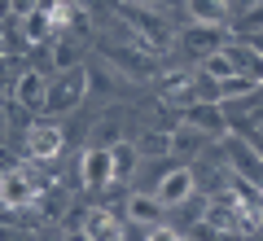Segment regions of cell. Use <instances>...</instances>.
Returning a JSON list of instances; mask_svg holds the SVG:
<instances>
[{"instance_id": "obj_1", "label": "cell", "mask_w": 263, "mask_h": 241, "mask_svg": "<svg viewBox=\"0 0 263 241\" xmlns=\"http://www.w3.org/2000/svg\"><path fill=\"white\" fill-rule=\"evenodd\" d=\"M88 88H92V70H88V66H70V70H62L53 84H48L40 110H44V114H70L88 97Z\"/></svg>"}, {"instance_id": "obj_2", "label": "cell", "mask_w": 263, "mask_h": 241, "mask_svg": "<svg viewBox=\"0 0 263 241\" xmlns=\"http://www.w3.org/2000/svg\"><path fill=\"white\" fill-rule=\"evenodd\" d=\"M127 27H132V44L141 48H167L171 44V18L162 9H149V5H127Z\"/></svg>"}, {"instance_id": "obj_3", "label": "cell", "mask_w": 263, "mask_h": 241, "mask_svg": "<svg viewBox=\"0 0 263 241\" xmlns=\"http://www.w3.org/2000/svg\"><path fill=\"white\" fill-rule=\"evenodd\" d=\"M219 145H224V154H228L233 176L246 180V184H254V189H263V154H259V149H254L246 136H233V132H228Z\"/></svg>"}, {"instance_id": "obj_4", "label": "cell", "mask_w": 263, "mask_h": 241, "mask_svg": "<svg viewBox=\"0 0 263 241\" xmlns=\"http://www.w3.org/2000/svg\"><path fill=\"white\" fill-rule=\"evenodd\" d=\"M180 123H189V127H197L206 140H224L228 132V114H224V105L219 101H197V105H189V110H180Z\"/></svg>"}, {"instance_id": "obj_5", "label": "cell", "mask_w": 263, "mask_h": 241, "mask_svg": "<svg viewBox=\"0 0 263 241\" xmlns=\"http://www.w3.org/2000/svg\"><path fill=\"white\" fill-rule=\"evenodd\" d=\"M193 193H197V176H193L189 167H171L167 176L158 180V189H154V197L162 202V211H176V206H184Z\"/></svg>"}, {"instance_id": "obj_6", "label": "cell", "mask_w": 263, "mask_h": 241, "mask_svg": "<svg viewBox=\"0 0 263 241\" xmlns=\"http://www.w3.org/2000/svg\"><path fill=\"white\" fill-rule=\"evenodd\" d=\"M66 149V132L57 127V123H35V127H27V154L35 158V162H48V158H57Z\"/></svg>"}, {"instance_id": "obj_7", "label": "cell", "mask_w": 263, "mask_h": 241, "mask_svg": "<svg viewBox=\"0 0 263 241\" xmlns=\"http://www.w3.org/2000/svg\"><path fill=\"white\" fill-rule=\"evenodd\" d=\"M79 180H84V189H110L114 184V162H110V149H84V158H79Z\"/></svg>"}, {"instance_id": "obj_8", "label": "cell", "mask_w": 263, "mask_h": 241, "mask_svg": "<svg viewBox=\"0 0 263 241\" xmlns=\"http://www.w3.org/2000/svg\"><path fill=\"white\" fill-rule=\"evenodd\" d=\"M202 224H211V228H219V232H233V237L250 232V224L241 219V211L233 206V197H211V202L202 206Z\"/></svg>"}, {"instance_id": "obj_9", "label": "cell", "mask_w": 263, "mask_h": 241, "mask_svg": "<svg viewBox=\"0 0 263 241\" xmlns=\"http://www.w3.org/2000/svg\"><path fill=\"white\" fill-rule=\"evenodd\" d=\"M162 105L171 110H189L197 105V70H176L162 79Z\"/></svg>"}, {"instance_id": "obj_10", "label": "cell", "mask_w": 263, "mask_h": 241, "mask_svg": "<svg viewBox=\"0 0 263 241\" xmlns=\"http://www.w3.org/2000/svg\"><path fill=\"white\" fill-rule=\"evenodd\" d=\"M31 202H35V184H31L27 171H0V206L22 211Z\"/></svg>"}, {"instance_id": "obj_11", "label": "cell", "mask_w": 263, "mask_h": 241, "mask_svg": "<svg viewBox=\"0 0 263 241\" xmlns=\"http://www.w3.org/2000/svg\"><path fill=\"white\" fill-rule=\"evenodd\" d=\"M224 48V27H189L184 31V53L189 57H197V62H206L211 53H219Z\"/></svg>"}, {"instance_id": "obj_12", "label": "cell", "mask_w": 263, "mask_h": 241, "mask_svg": "<svg viewBox=\"0 0 263 241\" xmlns=\"http://www.w3.org/2000/svg\"><path fill=\"white\" fill-rule=\"evenodd\" d=\"M84 237L88 241H123V224L114 211H105V206H92L84 219Z\"/></svg>"}, {"instance_id": "obj_13", "label": "cell", "mask_w": 263, "mask_h": 241, "mask_svg": "<svg viewBox=\"0 0 263 241\" xmlns=\"http://www.w3.org/2000/svg\"><path fill=\"white\" fill-rule=\"evenodd\" d=\"M44 92H48V79L40 70H22L18 79H13V101H18L22 110H40V105H44Z\"/></svg>"}, {"instance_id": "obj_14", "label": "cell", "mask_w": 263, "mask_h": 241, "mask_svg": "<svg viewBox=\"0 0 263 241\" xmlns=\"http://www.w3.org/2000/svg\"><path fill=\"white\" fill-rule=\"evenodd\" d=\"M123 206H127V219H132V224H145V228H162V215H167V211H162V202H158L154 193H132Z\"/></svg>"}, {"instance_id": "obj_15", "label": "cell", "mask_w": 263, "mask_h": 241, "mask_svg": "<svg viewBox=\"0 0 263 241\" xmlns=\"http://www.w3.org/2000/svg\"><path fill=\"white\" fill-rule=\"evenodd\" d=\"M184 9H189V18L197 27H224L233 18V5L228 0H184Z\"/></svg>"}, {"instance_id": "obj_16", "label": "cell", "mask_w": 263, "mask_h": 241, "mask_svg": "<svg viewBox=\"0 0 263 241\" xmlns=\"http://www.w3.org/2000/svg\"><path fill=\"white\" fill-rule=\"evenodd\" d=\"M228 57H233L237 75H246V79H254V84H263V57L254 53L246 40H237V44H228Z\"/></svg>"}, {"instance_id": "obj_17", "label": "cell", "mask_w": 263, "mask_h": 241, "mask_svg": "<svg viewBox=\"0 0 263 241\" xmlns=\"http://www.w3.org/2000/svg\"><path fill=\"white\" fill-rule=\"evenodd\" d=\"M18 31L27 35V44H48V40L57 35V27H53V18H48V9H35L31 18H22Z\"/></svg>"}, {"instance_id": "obj_18", "label": "cell", "mask_w": 263, "mask_h": 241, "mask_svg": "<svg viewBox=\"0 0 263 241\" xmlns=\"http://www.w3.org/2000/svg\"><path fill=\"white\" fill-rule=\"evenodd\" d=\"M167 140H171V154L176 158H189V154H197V149L206 145V136L197 127H189V123H180L176 132H167Z\"/></svg>"}, {"instance_id": "obj_19", "label": "cell", "mask_w": 263, "mask_h": 241, "mask_svg": "<svg viewBox=\"0 0 263 241\" xmlns=\"http://www.w3.org/2000/svg\"><path fill=\"white\" fill-rule=\"evenodd\" d=\"M110 162H114V184H119V180H132V171H136L141 154H136V145H132V140H119V145L110 149Z\"/></svg>"}, {"instance_id": "obj_20", "label": "cell", "mask_w": 263, "mask_h": 241, "mask_svg": "<svg viewBox=\"0 0 263 241\" xmlns=\"http://www.w3.org/2000/svg\"><path fill=\"white\" fill-rule=\"evenodd\" d=\"M215 88H219V105H224V101H237V97L250 101L263 84H254V79H246V75H233V79H224V84H215Z\"/></svg>"}, {"instance_id": "obj_21", "label": "cell", "mask_w": 263, "mask_h": 241, "mask_svg": "<svg viewBox=\"0 0 263 241\" xmlns=\"http://www.w3.org/2000/svg\"><path fill=\"white\" fill-rule=\"evenodd\" d=\"M202 75H206V79H215V84H224V79H233V75H237L233 57H228V44L219 48V53H211L206 62H202Z\"/></svg>"}, {"instance_id": "obj_22", "label": "cell", "mask_w": 263, "mask_h": 241, "mask_svg": "<svg viewBox=\"0 0 263 241\" xmlns=\"http://www.w3.org/2000/svg\"><path fill=\"white\" fill-rule=\"evenodd\" d=\"M119 140H123L119 119H101V123H92V149H114Z\"/></svg>"}, {"instance_id": "obj_23", "label": "cell", "mask_w": 263, "mask_h": 241, "mask_svg": "<svg viewBox=\"0 0 263 241\" xmlns=\"http://www.w3.org/2000/svg\"><path fill=\"white\" fill-rule=\"evenodd\" d=\"M114 62H123L119 70H127V75H136V79H149L154 75V62H149V53H110Z\"/></svg>"}, {"instance_id": "obj_24", "label": "cell", "mask_w": 263, "mask_h": 241, "mask_svg": "<svg viewBox=\"0 0 263 241\" xmlns=\"http://www.w3.org/2000/svg\"><path fill=\"white\" fill-rule=\"evenodd\" d=\"M136 154H141V158L145 154H149V158H167L171 154V140L162 136V132H145V136L136 140Z\"/></svg>"}, {"instance_id": "obj_25", "label": "cell", "mask_w": 263, "mask_h": 241, "mask_svg": "<svg viewBox=\"0 0 263 241\" xmlns=\"http://www.w3.org/2000/svg\"><path fill=\"white\" fill-rule=\"evenodd\" d=\"M53 66H57V70H70V66H79V48L70 44V40H57V44H53Z\"/></svg>"}, {"instance_id": "obj_26", "label": "cell", "mask_w": 263, "mask_h": 241, "mask_svg": "<svg viewBox=\"0 0 263 241\" xmlns=\"http://www.w3.org/2000/svg\"><path fill=\"white\" fill-rule=\"evenodd\" d=\"M193 241H237V237H233V232H219V228H211V224L197 219V224H193Z\"/></svg>"}, {"instance_id": "obj_27", "label": "cell", "mask_w": 263, "mask_h": 241, "mask_svg": "<svg viewBox=\"0 0 263 241\" xmlns=\"http://www.w3.org/2000/svg\"><path fill=\"white\" fill-rule=\"evenodd\" d=\"M5 9H9L13 13V18H31V13H35V9H44V5H40V0H5Z\"/></svg>"}, {"instance_id": "obj_28", "label": "cell", "mask_w": 263, "mask_h": 241, "mask_svg": "<svg viewBox=\"0 0 263 241\" xmlns=\"http://www.w3.org/2000/svg\"><path fill=\"white\" fill-rule=\"evenodd\" d=\"M254 9H263V0H237V22H241V18H250Z\"/></svg>"}, {"instance_id": "obj_29", "label": "cell", "mask_w": 263, "mask_h": 241, "mask_svg": "<svg viewBox=\"0 0 263 241\" xmlns=\"http://www.w3.org/2000/svg\"><path fill=\"white\" fill-rule=\"evenodd\" d=\"M145 241H184L180 232H171V228H149V237Z\"/></svg>"}, {"instance_id": "obj_30", "label": "cell", "mask_w": 263, "mask_h": 241, "mask_svg": "<svg viewBox=\"0 0 263 241\" xmlns=\"http://www.w3.org/2000/svg\"><path fill=\"white\" fill-rule=\"evenodd\" d=\"M246 140H250V145H254V149H259V154H263V119H259V123H254V127H250V136H246Z\"/></svg>"}, {"instance_id": "obj_31", "label": "cell", "mask_w": 263, "mask_h": 241, "mask_svg": "<svg viewBox=\"0 0 263 241\" xmlns=\"http://www.w3.org/2000/svg\"><path fill=\"white\" fill-rule=\"evenodd\" d=\"M246 44H250V48H254V53H259V57H263V35H250V40H246Z\"/></svg>"}, {"instance_id": "obj_32", "label": "cell", "mask_w": 263, "mask_h": 241, "mask_svg": "<svg viewBox=\"0 0 263 241\" xmlns=\"http://www.w3.org/2000/svg\"><path fill=\"white\" fill-rule=\"evenodd\" d=\"M5 132H9V110L0 105V136H5Z\"/></svg>"}, {"instance_id": "obj_33", "label": "cell", "mask_w": 263, "mask_h": 241, "mask_svg": "<svg viewBox=\"0 0 263 241\" xmlns=\"http://www.w3.org/2000/svg\"><path fill=\"white\" fill-rule=\"evenodd\" d=\"M5 53H9V48H5V31H0V57H5Z\"/></svg>"}, {"instance_id": "obj_34", "label": "cell", "mask_w": 263, "mask_h": 241, "mask_svg": "<svg viewBox=\"0 0 263 241\" xmlns=\"http://www.w3.org/2000/svg\"><path fill=\"white\" fill-rule=\"evenodd\" d=\"M136 5H149V9H158V0H136Z\"/></svg>"}, {"instance_id": "obj_35", "label": "cell", "mask_w": 263, "mask_h": 241, "mask_svg": "<svg viewBox=\"0 0 263 241\" xmlns=\"http://www.w3.org/2000/svg\"><path fill=\"white\" fill-rule=\"evenodd\" d=\"M259 228H263V211H259Z\"/></svg>"}, {"instance_id": "obj_36", "label": "cell", "mask_w": 263, "mask_h": 241, "mask_svg": "<svg viewBox=\"0 0 263 241\" xmlns=\"http://www.w3.org/2000/svg\"><path fill=\"white\" fill-rule=\"evenodd\" d=\"M44 241H62V237H44Z\"/></svg>"}]
</instances>
